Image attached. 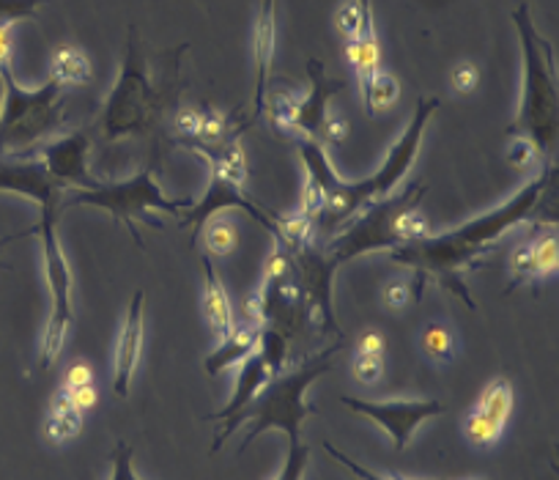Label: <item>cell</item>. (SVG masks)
Masks as SVG:
<instances>
[{"instance_id": "obj_7", "label": "cell", "mask_w": 559, "mask_h": 480, "mask_svg": "<svg viewBox=\"0 0 559 480\" xmlns=\"http://www.w3.org/2000/svg\"><path fill=\"white\" fill-rule=\"evenodd\" d=\"M85 203L107 209L112 218L121 220L140 247H143V239H140L134 218L143 220L146 209H163V212H170L176 214V218H181L187 209L195 207L192 198L165 196V192L157 187V182H154L152 168H146L143 174L132 176V179L127 182H118V185H102L99 182L94 190H74V196L69 198V207H85Z\"/></svg>"}, {"instance_id": "obj_40", "label": "cell", "mask_w": 559, "mask_h": 480, "mask_svg": "<svg viewBox=\"0 0 559 480\" xmlns=\"http://www.w3.org/2000/svg\"><path fill=\"white\" fill-rule=\"evenodd\" d=\"M450 80H453V89L459 94H472L477 89V83H480V69L475 63H459L453 69V74H450Z\"/></svg>"}, {"instance_id": "obj_43", "label": "cell", "mask_w": 559, "mask_h": 480, "mask_svg": "<svg viewBox=\"0 0 559 480\" xmlns=\"http://www.w3.org/2000/svg\"><path fill=\"white\" fill-rule=\"evenodd\" d=\"M176 132L181 134V140H195L198 132H201V113L190 110V107L179 110V116H176Z\"/></svg>"}, {"instance_id": "obj_47", "label": "cell", "mask_w": 559, "mask_h": 480, "mask_svg": "<svg viewBox=\"0 0 559 480\" xmlns=\"http://www.w3.org/2000/svg\"><path fill=\"white\" fill-rule=\"evenodd\" d=\"M28 234H36V229L34 231H25V234H14V236H3V239H0V250H3V247L9 245V242H14V239H20V236H28ZM7 267V264H0V269Z\"/></svg>"}, {"instance_id": "obj_1", "label": "cell", "mask_w": 559, "mask_h": 480, "mask_svg": "<svg viewBox=\"0 0 559 480\" xmlns=\"http://www.w3.org/2000/svg\"><path fill=\"white\" fill-rule=\"evenodd\" d=\"M548 185H551V165H546V174L521 187L508 203H502L493 212L483 214V218L472 220V223L461 225V229L450 231V234H428L423 239L395 247V250H390V258L395 264H403V267H412L419 278H433L437 283H442V289L455 291L475 311L477 305L472 300L469 289H466V272H469L472 264L488 247L497 245V239L504 231H510L513 225L524 223L530 218L532 209L540 203L543 190Z\"/></svg>"}, {"instance_id": "obj_23", "label": "cell", "mask_w": 559, "mask_h": 480, "mask_svg": "<svg viewBox=\"0 0 559 480\" xmlns=\"http://www.w3.org/2000/svg\"><path fill=\"white\" fill-rule=\"evenodd\" d=\"M91 61L80 47L61 45L52 50V80L61 85H85L91 83Z\"/></svg>"}, {"instance_id": "obj_3", "label": "cell", "mask_w": 559, "mask_h": 480, "mask_svg": "<svg viewBox=\"0 0 559 480\" xmlns=\"http://www.w3.org/2000/svg\"><path fill=\"white\" fill-rule=\"evenodd\" d=\"M515 31L521 39V58H524V83H521L519 116L508 127L510 138L526 143L537 156L551 160L557 145V69H554V47L543 39L540 31L532 23L526 3L513 12Z\"/></svg>"}, {"instance_id": "obj_14", "label": "cell", "mask_w": 559, "mask_h": 480, "mask_svg": "<svg viewBox=\"0 0 559 480\" xmlns=\"http://www.w3.org/2000/svg\"><path fill=\"white\" fill-rule=\"evenodd\" d=\"M0 190L23 192L36 203H61L67 187L41 160H0Z\"/></svg>"}, {"instance_id": "obj_19", "label": "cell", "mask_w": 559, "mask_h": 480, "mask_svg": "<svg viewBox=\"0 0 559 480\" xmlns=\"http://www.w3.org/2000/svg\"><path fill=\"white\" fill-rule=\"evenodd\" d=\"M346 61L348 67L357 72L359 89H362V99L368 96L370 83H373L376 74L381 72V47H379V36H376L373 28V9H365L362 25H359L357 36L346 42Z\"/></svg>"}, {"instance_id": "obj_24", "label": "cell", "mask_w": 559, "mask_h": 480, "mask_svg": "<svg viewBox=\"0 0 559 480\" xmlns=\"http://www.w3.org/2000/svg\"><path fill=\"white\" fill-rule=\"evenodd\" d=\"M419 347H423V354H426L431 363L437 365H450L455 360V352H459V338L442 321H431V325L423 330V338H419Z\"/></svg>"}, {"instance_id": "obj_17", "label": "cell", "mask_w": 559, "mask_h": 480, "mask_svg": "<svg viewBox=\"0 0 559 480\" xmlns=\"http://www.w3.org/2000/svg\"><path fill=\"white\" fill-rule=\"evenodd\" d=\"M143 302H146V291H134L127 325H123L121 341H118L116 379H112L118 398L129 396V382H132L140 363V349H143Z\"/></svg>"}, {"instance_id": "obj_16", "label": "cell", "mask_w": 559, "mask_h": 480, "mask_svg": "<svg viewBox=\"0 0 559 480\" xmlns=\"http://www.w3.org/2000/svg\"><path fill=\"white\" fill-rule=\"evenodd\" d=\"M308 74H310V91H308V96H302V99H299L297 118H294V129H297V138H313L316 140L321 121L330 116V113H326V105H330L332 96L341 94L343 80L326 78V69L319 58H310Z\"/></svg>"}, {"instance_id": "obj_13", "label": "cell", "mask_w": 559, "mask_h": 480, "mask_svg": "<svg viewBox=\"0 0 559 480\" xmlns=\"http://www.w3.org/2000/svg\"><path fill=\"white\" fill-rule=\"evenodd\" d=\"M223 207L245 209V212H250L252 218L263 225V229L272 231V236L277 239V220L280 218H266V214H263L261 209H258L255 203H252L250 198L239 190V185H234L228 176L217 174V171H212V185H209L206 198H203L201 203H195V207L190 209V214H181L179 225L181 229H187V225H195V239H198V231L203 229V223L209 220V214L219 212Z\"/></svg>"}, {"instance_id": "obj_28", "label": "cell", "mask_w": 559, "mask_h": 480, "mask_svg": "<svg viewBox=\"0 0 559 480\" xmlns=\"http://www.w3.org/2000/svg\"><path fill=\"white\" fill-rule=\"evenodd\" d=\"M297 105H299V96L286 94V91H277V94L269 96V110H272L274 129H280V132H292L294 138H297V129H294Z\"/></svg>"}, {"instance_id": "obj_44", "label": "cell", "mask_w": 559, "mask_h": 480, "mask_svg": "<svg viewBox=\"0 0 559 480\" xmlns=\"http://www.w3.org/2000/svg\"><path fill=\"white\" fill-rule=\"evenodd\" d=\"M63 390H67V387H63ZM67 393L80 412H88V409H94L96 403H99V390H96V385L74 387V390H67Z\"/></svg>"}, {"instance_id": "obj_8", "label": "cell", "mask_w": 559, "mask_h": 480, "mask_svg": "<svg viewBox=\"0 0 559 480\" xmlns=\"http://www.w3.org/2000/svg\"><path fill=\"white\" fill-rule=\"evenodd\" d=\"M41 245H45V272L47 283H50L52 296V313L47 321L45 341H41V368H52L61 354L63 341L69 336V327L74 325V311H72V272L63 258L61 242H58V203H41Z\"/></svg>"}, {"instance_id": "obj_22", "label": "cell", "mask_w": 559, "mask_h": 480, "mask_svg": "<svg viewBox=\"0 0 559 480\" xmlns=\"http://www.w3.org/2000/svg\"><path fill=\"white\" fill-rule=\"evenodd\" d=\"M80 429H83V412L74 407L72 398H69V393L61 387V390L56 393V398H52L50 420H47V425H45L47 440L56 442V445H61V442L74 440V436L80 434Z\"/></svg>"}, {"instance_id": "obj_11", "label": "cell", "mask_w": 559, "mask_h": 480, "mask_svg": "<svg viewBox=\"0 0 559 480\" xmlns=\"http://www.w3.org/2000/svg\"><path fill=\"white\" fill-rule=\"evenodd\" d=\"M510 414H513V385L508 376H497L491 385L483 390L472 412L466 414L464 434L472 447H493L502 436L504 425H508Z\"/></svg>"}, {"instance_id": "obj_5", "label": "cell", "mask_w": 559, "mask_h": 480, "mask_svg": "<svg viewBox=\"0 0 559 480\" xmlns=\"http://www.w3.org/2000/svg\"><path fill=\"white\" fill-rule=\"evenodd\" d=\"M12 67V61H0V83H3L0 154L20 156L61 127L67 118V99H63V85L52 78L41 89H23Z\"/></svg>"}, {"instance_id": "obj_35", "label": "cell", "mask_w": 559, "mask_h": 480, "mask_svg": "<svg viewBox=\"0 0 559 480\" xmlns=\"http://www.w3.org/2000/svg\"><path fill=\"white\" fill-rule=\"evenodd\" d=\"M324 187H321V182L316 179L313 174H308V179H305V187H302V203H299V214H305V218L316 220L321 214V209H324Z\"/></svg>"}, {"instance_id": "obj_6", "label": "cell", "mask_w": 559, "mask_h": 480, "mask_svg": "<svg viewBox=\"0 0 559 480\" xmlns=\"http://www.w3.org/2000/svg\"><path fill=\"white\" fill-rule=\"evenodd\" d=\"M159 107V91L148 80L146 61L140 56L134 28H129L127 58H123V72L112 89L110 99L102 116V129L107 140H121L127 134L146 132L148 124L154 121Z\"/></svg>"}, {"instance_id": "obj_27", "label": "cell", "mask_w": 559, "mask_h": 480, "mask_svg": "<svg viewBox=\"0 0 559 480\" xmlns=\"http://www.w3.org/2000/svg\"><path fill=\"white\" fill-rule=\"evenodd\" d=\"M397 94H401V85H397V80L392 78V74L386 72L376 74L373 83H370L368 96L362 99L368 116H376V110H386V107L395 105Z\"/></svg>"}, {"instance_id": "obj_42", "label": "cell", "mask_w": 559, "mask_h": 480, "mask_svg": "<svg viewBox=\"0 0 559 480\" xmlns=\"http://www.w3.org/2000/svg\"><path fill=\"white\" fill-rule=\"evenodd\" d=\"M83 385H94V368H91L85 360H78V363L69 365L67 376H63V387H67V390H74V387Z\"/></svg>"}, {"instance_id": "obj_10", "label": "cell", "mask_w": 559, "mask_h": 480, "mask_svg": "<svg viewBox=\"0 0 559 480\" xmlns=\"http://www.w3.org/2000/svg\"><path fill=\"white\" fill-rule=\"evenodd\" d=\"M341 403L343 407L354 409V412H359L362 418L373 420V423H379L381 429L390 434L392 440V447L395 450H406L408 442H412L414 436V429H417L419 423H426L428 418H437V414H442L444 403L442 401H433V398H423V401H357V398L352 396H341Z\"/></svg>"}, {"instance_id": "obj_25", "label": "cell", "mask_w": 559, "mask_h": 480, "mask_svg": "<svg viewBox=\"0 0 559 480\" xmlns=\"http://www.w3.org/2000/svg\"><path fill=\"white\" fill-rule=\"evenodd\" d=\"M258 354L266 363V368L274 374L286 368V358H288V336L286 332L274 330V327L263 325L261 327V341H258Z\"/></svg>"}, {"instance_id": "obj_21", "label": "cell", "mask_w": 559, "mask_h": 480, "mask_svg": "<svg viewBox=\"0 0 559 480\" xmlns=\"http://www.w3.org/2000/svg\"><path fill=\"white\" fill-rule=\"evenodd\" d=\"M203 272H206V285H203V313L212 327L214 336L223 341L234 332V311H230V300L225 294V285L219 274L214 272V264L209 253H203Z\"/></svg>"}, {"instance_id": "obj_2", "label": "cell", "mask_w": 559, "mask_h": 480, "mask_svg": "<svg viewBox=\"0 0 559 480\" xmlns=\"http://www.w3.org/2000/svg\"><path fill=\"white\" fill-rule=\"evenodd\" d=\"M439 110L437 96H426V99L417 102V110H414L412 121H408L406 132L401 134L395 145L386 154L384 165L376 171L368 179L357 182V185H348V182L337 179V174L332 171L330 160H326L324 149H321L319 140L313 138H297L299 154H302L305 165H308V174H313L316 179L324 187V209H321V225L324 231L337 229L343 220L354 218L357 212L368 209L370 203L384 201L392 192V187L403 179V176L412 171L414 160H417V149L423 143V134H426L428 121L433 118V113Z\"/></svg>"}, {"instance_id": "obj_32", "label": "cell", "mask_w": 559, "mask_h": 480, "mask_svg": "<svg viewBox=\"0 0 559 480\" xmlns=\"http://www.w3.org/2000/svg\"><path fill=\"white\" fill-rule=\"evenodd\" d=\"M368 7H370V0H348V3H343L341 7V12H337V31L346 36V42L357 36L359 25H362V17H365V9Z\"/></svg>"}, {"instance_id": "obj_15", "label": "cell", "mask_w": 559, "mask_h": 480, "mask_svg": "<svg viewBox=\"0 0 559 480\" xmlns=\"http://www.w3.org/2000/svg\"><path fill=\"white\" fill-rule=\"evenodd\" d=\"M272 379V371L266 368V363L261 360V354H250V358L241 363L239 374H236V385H234V396H230V401L225 403L219 412H214L209 420H223V425H219V431L214 434V442H212V453H217L219 447H223V442L228 440L230 434H234V423L236 418H239L241 412H245L247 407H250L252 398L258 396V390H261L266 382Z\"/></svg>"}, {"instance_id": "obj_45", "label": "cell", "mask_w": 559, "mask_h": 480, "mask_svg": "<svg viewBox=\"0 0 559 480\" xmlns=\"http://www.w3.org/2000/svg\"><path fill=\"white\" fill-rule=\"evenodd\" d=\"M357 349H359V354H368V358H381V354H384V349H386V341H384V336H381V332L368 330V332H362V336H359Z\"/></svg>"}, {"instance_id": "obj_4", "label": "cell", "mask_w": 559, "mask_h": 480, "mask_svg": "<svg viewBox=\"0 0 559 480\" xmlns=\"http://www.w3.org/2000/svg\"><path fill=\"white\" fill-rule=\"evenodd\" d=\"M332 352H335V349H326L319 358L305 360V363L297 365L294 371H280V374H274L272 379L258 390V396L252 398L250 407H247L234 423L236 431L245 420H252L239 453H245L247 445H252V442L269 429L286 431L288 440L302 442V423L310 414L319 412L316 407L305 403V390H308L319 376H324L326 371L332 368Z\"/></svg>"}, {"instance_id": "obj_38", "label": "cell", "mask_w": 559, "mask_h": 480, "mask_svg": "<svg viewBox=\"0 0 559 480\" xmlns=\"http://www.w3.org/2000/svg\"><path fill=\"white\" fill-rule=\"evenodd\" d=\"M352 368H354V376H357V382H362V385H376V382L384 376V360L368 358V354H357Z\"/></svg>"}, {"instance_id": "obj_12", "label": "cell", "mask_w": 559, "mask_h": 480, "mask_svg": "<svg viewBox=\"0 0 559 480\" xmlns=\"http://www.w3.org/2000/svg\"><path fill=\"white\" fill-rule=\"evenodd\" d=\"M91 140L85 132H72L67 138L56 140V143L45 145L39 151V160L47 165L52 176L61 182L67 190H94L99 182L88 174L85 168V156H88Z\"/></svg>"}, {"instance_id": "obj_37", "label": "cell", "mask_w": 559, "mask_h": 480, "mask_svg": "<svg viewBox=\"0 0 559 480\" xmlns=\"http://www.w3.org/2000/svg\"><path fill=\"white\" fill-rule=\"evenodd\" d=\"M324 450L330 453V456L335 458L337 464H343V467H346L348 472H352L354 478H359V480H403V478H395V475H379V472H370L368 467H362V464H357V461H354V458L343 456V453L337 450V447L332 445V442H324Z\"/></svg>"}, {"instance_id": "obj_36", "label": "cell", "mask_w": 559, "mask_h": 480, "mask_svg": "<svg viewBox=\"0 0 559 480\" xmlns=\"http://www.w3.org/2000/svg\"><path fill=\"white\" fill-rule=\"evenodd\" d=\"M419 296H423V291H419L417 285L408 283H390L381 291V300H384V305L390 307V311H403V307L408 305V300L417 302Z\"/></svg>"}, {"instance_id": "obj_31", "label": "cell", "mask_w": 559, "mask_h": 480, "mask_svg": "<svg viewBox=\"0 0 559 480\" xmlns=\"http://www.w3.org/2000/svg\"><path fill=\"white\" fill-rule=\"evenodd\" d=\"M308 458H310V447L302 445V442H292L286 464L280 467V472L274 475L272 480H302L305 469H308Z\"/></svg>"}, {"instance_id": "obj_26", "label": "cell", "mask_w": 559, "mask_h": 480, "mask_svg": "<svg viewBox=\"0 0 559 480\" xmlns=\"http://www.w3.org/2000/svg\"><path fill=\"white\" fill-rule=\"evenodd\" d=\"M203 242H206L209 256H230L239 245V231L230 220H214V223L206 225Z\"/></svg>"}, {"instance_id": "obj_33", "label": "cell", "mask_w": 559, "mask_h": 480, "mask_svg": "<svg viewBox=\"0 0 559 480\" xmlns=\"http://www.w3.org/2000/svg\"><path fill=\"white\" fill-rule=\"evenodd\" d=\"M292 250L283 247L280 242H274V250L266 261V285H277V283H286L288 274H292Z\"/></svg>"}, {"instance_id": "obj_9", "label": "cell", "mask_w": 559, "mask_h": 480, "mask_svg": "<svg viewBox=\"0 0 559 480\" xmlns=\"http://www.w3.org/2000/svg\"><path fill=\"white\" fill-rule=\"evenodd\" d=\"M426 192V185H412L401 198H384V201L370 203L362 209L357 223L348 225L337 239H332L330 258L332 264H343L354 256H362L370 250H386V247H401V220L406 209L417 207V201Z\"/></svg>"}, {"instance_id": "obj_29", "label": "cell", "mask_w": 559, "mask_h": 480, "mask_svg": "<svg viewBox=\"0 0 559 480\" xmlns=\"http://www.w3.org/2000/svg\"><path fill=\"white\" fill-rule=\"evenodd\" d=\"M510 269H513V289L515 285L526 283V280H540L537 278V264H535V245L532 242H521L510 256Z\"/></svg>"}, {"instance_id": "obj_34", "label": "cell", "mask_w": 559, "mask_h": 480, "mask_svg": "<svg viewBox=\"0 0 559 480\" xmlns=\"http://www.w3.org/2000/svg\"><path fill=\"white\" fill-rule=\"evenodd\" d=\"M535 264H537V278L557 272V264H559L557 234H548L535 242Z\"/></svg>"}, {"instance_id": "obj_30", "label": "cell", "mask_w": 559, "mask_h": 480, "mask_svg": "<svg viewBox=\"0 0 559 480\" xmlns=\"http://www.w3.org/2000/svg\"><path fill=\"white\" fill-rule=\"evenodd\" d=\"M47 0H0V28H14L20 20H34Z\"/></svg>"}, {"instance_id": "obj_18", "label": "cell", "mask_w": 559, "mask_h": 480, "mask_svg": "<svg viewBox=\"0 0 559 480\" xmlns=\"http://www.w3.org/2000/svg\"><path fill=\"white\" fill-rule=\"evenodd\" d=\"M277 0H261V14L255 25V116L266 110L269 72L274 61V42H277Z\"/></svg>"}, {"instance_id": "obj_46", "label": "cell", "mask_w": 559, "mask_h": 480, "mask_svg": "<svg viewBox=\"0 0 559 480\" xmlns=\"http://www.w3.org/2000/svg\"><path fill=\"white\" fill-rule=\"evenodd\" d=\"M0 61H12V28H0Z\"/></svg>"}, {"instance_id": "obj_39", "label": "cell", "mask_w": 559, "mask_h": 480, "mask_svg": "<svg viewBox=\"0 0 559 480\" xmlns=\"http://www.w3.org/2000/svg\"><path fill=\"white\" fill-rule=\"evenodd\" d=\"M110 480H140L132 472V447L129 442H118L116 450H112V475Z\"/></svg>"}, {"instance_id": "obj_20", "label": "cell", "mask_w": 559, "mask_h": 480, "mask_svg": "<svg viewBox=\"0 0 559 480\" xmlns=\"http://www.w3.org/2000/svg\"><path fill=\"white\" fill-rule=\"evenodd\" d=\"M258 341H261V325L234 327V332H230L228 338H223L217 352H212L203 360V368H206L209 376H219L223 371H228L230 365L245 363L250 354H255Z\"/></svg>"}, {"instance_id": "obj_41", "label": "cell", "mask_w": 559, "mask_h": 480, "mask_svg": "<svg viewBox=\"0 0 559 480\" xmlns=\"http://www.w3.org/2000/svg\"><path fill=\"white\" fill-rule=\"evenodd\" d=\"M348 134V121L343 116H326L324 121H321L319 127V134L316 138H324L326 143H343Z\"/></svg>"}]
</instances>
